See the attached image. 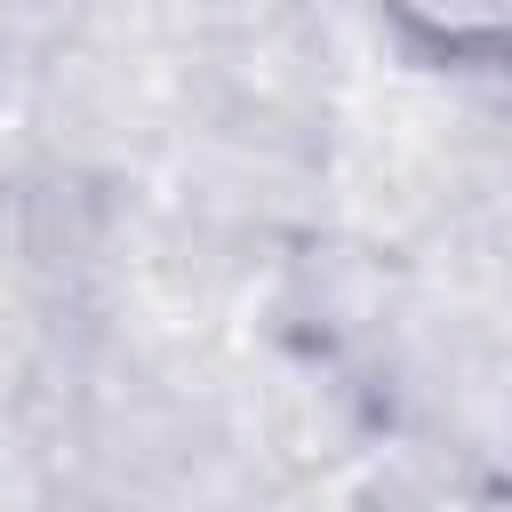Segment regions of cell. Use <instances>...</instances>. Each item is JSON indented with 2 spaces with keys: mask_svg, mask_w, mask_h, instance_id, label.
<instances>
[{
  "mask_svg": "<svg viewBox=\"0 0 512 512\" xmlns=\"http://www.w3.org/2000/svg\"><path fill=\"white\" fill-rule=\"evenodd\" d=\"M400 48L448 72H512V0H360Z\"/></svg>",
  "mask_w": 512,
  "mask_h": 512,
  "instance_id": "6da1fadb",
  "label": "cell"
}]
</instances>
